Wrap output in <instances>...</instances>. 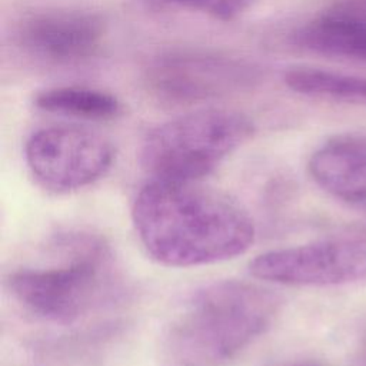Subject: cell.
<instances>
[{"instance_id": "cell-14", "label": "cell", "mask_w": 366, "mask_h": 366, "mask_svg": "<svg viewBox=\"0 0 366 366\" xmlns=\"http://www.w3.org/2000/svg\"><path fill=\"white\" fill-rule=\"evenodd\" d=\"M359 363L360 366H366V330L360 339L359 345Z\"/></svg>"}, {"instance_id": "cell-1", "label": "cell", "mask_w": 366, "mask_h": 366, "mask_svg": "<svg viewBox=\"0 0 366 366\" xmlns=\"http://www.w3.org/2000/svg\"><path fill=\"white\" fill-rule=\"evenodd\" d=\"M132 220L147 254L169 267L233 259L256 233L237 200L202 182L150 179L133 200Z\"/></svg>"}, {"instance_id": "cell-11", "label": "cell", "mask_w": 366, "mask_h": 366, "mask_svg": "<svg viewBox=\"0 0 366 366\" xmlns=\"http://www.w3.org/2000/svg\"><path fill=\"white\" fill-rule=\"evenodd\" d=\"M33 102L43 112L83 120H112L122 113L116 96L84 86L50 87L39 92Z\"/></svg>"}, {"instance_id": "cell-9", "label": "cell", "mask_w": 366, "mask_h": 366, "mask_svg": "<svg viewBox=\"0 0 366 366\" xmlns=\"http://www.w3.org/2000/svg\"><path fill=\"white\" fill-rule=\"evenodd\" d=\"M312 53L366 61V0H339L293 33Z\"/></svg>"}, {"instance_id": "cell-13", "label": "cell", "mask_w": 366, "mask_h": 366, "mask_svg": "<svg viewBox=\"0 0 366 366\" xmlns=\"http://www.w3.org/2000/svg\"><path fill=\"white\" fill-rule=\"evenodd\" d=\"M153 7L184 9L197 11L222 21H232L242 16L252 0H144Z\"/></svg>"}, {"instance_id": "cell-6", "label": "cell", "mask_w": 366, "mask_h": 366, "mask_svg": "<svg viewBox=\"0 0 366 366\" xmlns=\"http://www.w3.org/2000/svg\"><path fill=\"white\" fill-rule=\"evenodd\" d=\"M116 157L113 143L80 126H50L26 142L24 159L34 180L54 193L83 189L102 179Z\"/></svg>"}, {"instance_id": "cell-4", "label": "cell", "mask_w": 366, "mask_h": 366, "mask_svg": "<svg viewBox=\"0 0 366 366\" xmlns=\"http://www.w3.org/2000/svg\"><path fill=\"white\" fill-rule=\"evenodd\" d=\"M254 133L253 122L229 109H202L153 127L140 146L152 179L202 182Z\"/></svg>"}, {"instance_id": "cell-8", "label": "cell", "mask_w": 366, "mask_h": 366, "mask_svg": "<svg viewBox=\"0 0 366 366\" xmlns=\"http://www.w3.org/2000/svg\"><path fill=\"white\" fill-rule=\"evenodd\" d=\"M106 33L102 16L79 9H53L24 16L16 27V43L27 54L54 64L90 59Z\"/></svg>"}, {"instance_id": "cell-3", "label": "cell", "mask_w": 366, "mask_h": 366, "mask_svg": "<svg viewBox=\"0 0 366 366\" xmlns=\"http://www.w3.org/2000/svg\"><path fill=\"white\" fill-rule=\"evenodd\" d=\"M56 246L63 256L59 263L16 269L6 285L13 299L34 317L69 326L92 313L113 292L112 252L90 233H66Z\"/></svg>"}, {"instance_id": "cell-2", "label": "cell", "mask_w": 366, "mask_h": 366, "mask_svg": "<svg viewBox=\"0 0 366 366\" xmlns=\"http://www.w3.org/2000/svg\"><path fill=\"white\" fill-rule=\"evenodd\" d=\"M280 300L244 280H217L194 290L170 320L162 343L167 366H222L272 326Z\"/></svg>"}, {"instance_id": "cell-5", "label": "cell", "mask_w": 366, "mask_h": 366, "mask_svg": "<svg viewBox=\"0 0 366 366\" xmlns=\"http://www.w3.org/2000/svg\"><path fill=\"white\" fill-rule=\"evenodd\" d=\"M262 80L260 67L236 54L209 49H176L150 60L144 83L157 99L202 103L253 89Z\"/></svg>"}, {"instance_id": "cell-15", "label": "cell", "mask_w": 366, "mask_h": 366, "mask_svg": "<svg viewBox=\"0 0 366 366\" xmlns=\"http://www.w3.org/2000/svg\"><path fill=\"white\" fill-rule=\"evenodd\" d=\"M297 366H316V365H297Z\"/></svg>"}, {"instance_id": "cell-12", "label": "cell", "mask_w": 366, "mask_h": 366, "mask_svg": "<svg viewBox=\"0 0 366 366\" xmlns=\"http://www.w3.org/2000/svg\"><path fill=\"white\" fill-rule=\"evenodd\" d=\"M313 97L323 100L366 103V79L326 69H316L309 77Z\"/></svg>"}, {"instance_id": "cell-10", "label": "cell", "mask_w": 366, "mask_h": 366, "mask_svg": "<svg viewBox=\"0 0 366 366\" xmlns=\"http://www.w3.org/2000/svg\"><path fill=\"white\" fill-rule=\"evenodd\" d=\"M315 183L330 196L366 206V136L340 134L319 146L307 163Z\"/></svg>"}, {"instance_id": "cell-7", "label": "cell", "mask_w": 366, "mask_h": 366, "mask_svg": "<svg viewBox=\"0 0 366 366\" xmlns=\"http://www.w3.org/2000/svg\"><path fill=\"white\" fill-rule=\"evenodd\" d=\"M250 274L270 283L327 287L366 279V237H336L276 249L249 263Z\"/></svg>"}]
</instances>
